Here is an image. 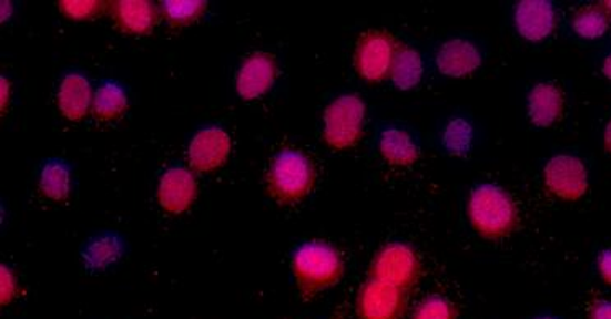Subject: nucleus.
<instances>
[{
  "mask_svg": "<svg viewBox=\"0 0 611 319\" xmlns=\"http://www.w3.org/2000/svg\"><path fill=\"white\" fill-rule=\"evenodd\" d=\"M469 220L485 240H501L517 230L518 209L507 189L495 183H480L470 193Z\"/></svg>",
  "mask_w": 611,
  "mask_h": 319,
  "instance_id": "1",
  "label": "nucleus"
},
{
  "mask_svg": "<svg viewBox=\"0 0 611 319\" xmlns=\"http://www.w3.org/2000/svg\"><path fill=\"white\" fill-rule=\"evenodd\" d=\"M293 275L303 297L310 298L339 284L344 263L339 250L326 240H306L292 257Z\"/></svg>",
  "mask_w": 611,
  "mask_h": 319,
  "instance_id": "2",
  "label": "nucleus"
},
{
  "mask_svg": "<svg viewBox=\"0 0 611 319\" xmlns=\"http://www.w3.org/2000/svg\"><path fill=\"white\" fill-rule=\"evenodd\" d=\"M316 185V168L305 152L295 147L282 148L272 158L266 172L269 195L279 205L303 202Z\"/></svg>",
  "mask_w": 611,
  "mask_h": 319,
  "instance_id": "3",
  "label": "nucleus"
},
{
  "mask_svg": "<svg viewBox=\"0 0 611 319\" xmlns=\"http://www.w3.org/2000/svg\"><path fill=\"white\" fill-rule=\"evenodd\" d=\"M365 106L357 94H344L334 100L324 111V142L333 151H349L364 135Z\"/></svg>",
  "mask_w": 611,
  "mask_h": 319,
  "instance_id": "4",
  "label": "nucleus"
},
{
  "mask_svg": "<svg viewBox=\"0 0 611 319\" xmlns=\"http://www.w3.org/2000/svg\"><path fill=\"white\" fill-rule=\"evenodd\" d=\"M421 260L409 244L388 243L374 257L368 278L409 291L419 281Z\"/></svg>",
  "mask_w": 611,
  "mask_h": 319,
  "instance_id": "5",
  "label": "nucleus"
},
{
  "mask_svg": "<svg viewBox=\"0 0 611 319\" xmlns=\"http://www.w3.org/2000/svg\"><path fill=\"white\" fill-rule=\"evenodd\" d=\"M399 43L385 30H368L358 39L354 52V66L358 76L368 83L390 80L391 66Z\"/></svg>",
  "mask_w": 611,
  "mask_h": 319,
  "instance_id": "6",
  "label": "nucleus"
},
{
  "mask_svg": "<svg viewBox=\"0 0 611 319\" xmlns=\"http://www.w3.org/2000/svg\"><path fill=\"white\" fill-rule=\"evenodd\" d=\"M544 185L562 202H579L589 189V172L576 155H556L546 163Z\"/></svg>",
  "mask_w": 611,
  "mask_h": 319,
  "instance_id": "7",
  "label": "nucleus"
},
{
  "mask_svg": "<svg viewBox=\"0 0 611 319\" xmlns=\"http://www.w3.org/2000/svg\"><path fill=\"white\" fill-rule=\"evenodd\" d=\"M406 308L405 290L374 278L361 285L355 303L358 319H403Z\"/></svg>",
  "mask_w": 611,
  "mask_h": 319,
  "instance_id": "8",
  "label": "nucleus"
},
{
  "mask_svg": "<svg viewBox=\"0 0 611 319\" xmlns=\"http://www.w3.org/2000/svg\"><path fill=\"white\" fill-rule=\"evenodd\" d=\"M231 151V137L224 128L206 127L197 132L191 141L187 160L191 168L200 173H210L225 165Z\"/></svg>",
  "mask_w": 611,
  "mask_h": 319,
  "instance_id": "9",
  "label": "nucleus"
},
{
  "mask_svg": "<svg viewBox=\"0 0 611 319\" xmlns=\"http://www.w3.org/2000/svg\"><path fill=\"white\" fill-rule=\"evenodd\" d=\"M515 29L526 42L541 43L554 33L558 13L552 2L525 0L515 7Z\"/></svg>",
  "mask_w": 611,
  "mask_h": 319,
  "instance_id": "10",
  "label": "nucleus"
},
{
  "mask_svg": "<svg viewBox=\"0 0 611 319\" xmlns=\"http://www.w3.org/2000/svg\"><path fill=\"white\" fill-rule=\"evenodd\" d=\"M276 74H278V66L273 54L262 52L251 54L238 68L237 80H235L238 96L244 101L265 96L275 84Z\"/></svg>",
  "mask_w": 611,
  "mask_h": 319,
  "instance_id": "11",
  "label": "nucleus"
},
{
  "mask_svg": "<svg viewBox=\"0 0 611 319\" xmlns=\"http://www.w3.org/2000/svg\"><path fill=\"white\" fill-rule=\"evenodd\" d=\"M197 183L193 173L184 166H172L163 173L159 185V203L163 212L180 216L194 205Z\"/></svg>",
  "mask_w": 611,
  "mask_h": 319,
  "instance_id": "12",
  "label": "nucleus"
},
{
  "mask_svg": "<svg viewBox=\"0 0 611 319\" xmlns=\"http://www.w3.org/2000/svg\"><path fill=\"white\" fill-rule=\"evenodd\" d=\"M483 54L479 47L467 39L447 40L436 54V66L440 74L454 80L472 76L480 70Z\"/></svg>",
  "mask_w": 611,
  "mask_h": 319,
  "instance_id": "13",
  "label": "nucleus"
},
{
  "mask_svg": "<svg viewBox=\"0 0 611 319\" xmlns=\"http://www.w3.org/2000/svg\"><path fill=\"white\" fill-rule=\"evenodd\" d=\"M566 96L554 81L536 84L528 94V117L539 128L554 127L564 115Z\"/></svg>",
  "mask_w": 611,
  "mask_h": 319,
  "instance_id": "14",
  "label": "nucleus"
},
{
  "mask_svg": "<svg viewBox=\"0 0 611 319\" xmlns=\"http://www.w3.org/2000/svg\"><path fill=\"white\" fill-rule=\"evenodd\" d=\"M109 13L115 25L129 35H146L159 22V9L145 0H119L108 3Z\"/></svg>",
  "mask_w": 611,
  "mask_h": 319,
  "instance_id": "15",
  "label": "nucleus"
},
{
  "mask_svg": "<svg viewBox=\"0 0 611 319\" xmlns=\"http://www.w3.org/2000/svg\"><path fill=\"white\" fill-rule=\"evenodd\" d=\"M91 83L80 71H70L64 74L58 90V107L61 114L71 122L81 121L86 117L88 112L92 109Z\"/></svg>",
  "mask_w": 611,
  "mask_h": 319,
  "instance_id": "16",
  "label": "nucleus"
},
{
  "mask_svg": "<svg viewBox=\"0 0 611 319\" xmlns=\"http://www.w3.org/2000/svg\"><path fill=\"white\" fill-rule=\"evenodd\" d=\"M378 151L381 158L391 166H411L421 157L418 142L405 128L385 127L378 137Z\"/></svg>",
  "mask_w": 611,
  "mask_h": 319,
  "instance_id": "17",
  "label": "nucleus"
},
{
  "mask_svg": "<svg viewBox=\"0 0 611 319\" xmlns=\"http://www.w3.org/2000/svg\"><path fill=\"white\" fill-rule=\"evenodd\" d=\"M125 254V240L118 233H101L98 236L91 237L84 244L83 256L84 266L89 270H105L114 266L118 260L122 259Z\"/></svg>",
  "mask_w": 611,
  "mask_h": 319,
  "instance_id": "18",
  "label": "nucleus"
},
{
  "mask_svg": "<svg viewBox=\"0 0 611 319\" xmlns=\"http://www.w3.org/2000/svg\"><path fill=\"white\" fill-rule=\"evenodd\" d=\"M71 182H73V172L67 160L50 158L40 169V192L51 202H67L71 193Z\"/></svg>",
  "mask_w": 611,
  "mask_h": 319,
  "instance_id": "19",
  "label": "nucleus"
},
{
  "mask_svg": "<svg viewBox=\"0 0 611 319\" xmlns=\"http://www.w3.org/2000/svg\"><path fill=\"white\" fill-rule=\"evenodd\" d=\"M129 107L128 91L118 81H104L94 91L92 114L98 121L114 122L125 114Z\"/></svg>",
  "mask_w": 611,
  "mask_h": 319,
  "instance_id": "20",
  "label": "nucleus"
},
{
  "mask_svg": "<svg viewBox=\"0 0 611 319\" xmlns=\"http://www.w3.org/2000/svg\"><path fill=\"white\" fill-rule=\"evenodd\" d=\"M422 76H425V63L421 54L413 47L399 43L390 73V80L396 90H415L421 83Z\"/></svg>",
  "mask_w": 611,
  "mask_h": 319,
  "instance_id": "21",
  "label": "nucleus"
},
{
  "mask_svg": "<svg viewBox=\"0 0 611 319\" xmlns=\"http://www.w3.org/2000/svg\"><path fill=\"white\" fill-rule=\"evenodd\" d=\"M610 19L611 17L603 6L583 7L573 16L572 29L580 39H602L609 32Z\"/></svg>",
  "mask_w": 611,
  "mask_h": 319,
  "instance_id": "22",
  "label": "nucleus"
},
{
  "mask_svg": "<svg viewBox=\"0 0 611 319\" xmlns=\"http://www.w3.org/2000/svg\"><path fill=\"white\" fill-rule=\"evenodd\" d=\"M444 151L450 157H466L472 151L473 145V127L467 119L454 117L447 122L444 127L442 138Z\"/></svg>",
  "mask_w": 611,
  "mask_h": 319,
  "instance_id": "23",
  "label": "nucleus"
},
{
  "mask_svg": "<svg viewBox=\"0 0 611 319\" xmlns=\"http://www.w3.org/2000/svg\"><path fill=\"white\" fill-rule=\"evenodd\" d=\"M206 2L201 0H193V2H184V0H166L162 3L163 17L166 22L173 27V29H181V27L190 25V23L196 22L204 12H206Z\"/></svg>",
  "mask_w": 611,
  "mask_h": 319,
  "instance_id": "24",
  "label": "nucleus"
},
{
  "mask_svg": "<svg viewBox=\"0 0 611 319\" xmlns=\"http://www.w3.org/2000/svg\"><path fill=\"white\" fill-rule=\"evenodd\" d=\"M411 319H459V308L444 295H428L416 308Z\"/></svg>",
  "mask_w": 611,
  "mask_h": 319,
  "instance_id": "25",
  "label": "nucleus"
},
{
  "mask_svg": "<svg viewBox=\"0 0 611 319\" xmlns=\"http://www.w3.org/2000/svg\"><path fill=\"white\" fill-rule=\"evenodd\" d=\"M108 3L94 2V0H88V2H78V0H61L58 2V9L64 17L71 20H91L101 16L104 12Z\"/></svg>",
  "mask_w": 611,
  "mask_h": 319,
  "instance_id": "26",
  "label": "nucleus"
},
{
  "mask_svg": "<svg viewBox=\"0 0 611 319\" xmlns=\"http://www.w3.org/2000/svg\"><path fill=\"white\" fill-rule=\"evenodd\" d=\"M17 295V278L9 267H0V303L2 307L12 303Z\"/></svg>",
  "mask_w": 611,
  "mask_h": 319,
  "instance_id": "27",
  "label": "nucleus"
},
{
  "mask_svg": "<svg viewBox=\"0 0 611 319\" xmlns=\"http://www.w3.org/2000/svg\"><path fill=\"white\" fill-rule=\"evenodd\" d=\"M597 266H599V274L602 277V280L605 284L611 285V247L609 249H603L600 253L599 260H597Z\"/></svg>",
  "mask_w": 611,
  "mask_h": 319,
  "instance_id": "28",
  "label": "nucleus"
},
{
  "mask_svg": "<svg viewBox=\"0 0 611 319\" xmlns=\"http://www.w3.org/2000/svg\"><path fill=\"white\" fill-rule=\"evenodd\" d=\"M589 319H611V301H595V303L590 307Z\"/></svg>",
  "mask_w": 611,
  "mask_h": 319,
  "instance_id": "29",
  "label": "nucleus"
},
{
  "mask_svg": "<svg viewBox=\"0 0 611 319\" xmlns=\"http://www.w3.org/2000/svg\"><path fill=\"white\" fill-rule=\"evenodd\" d=\"M0 106H2V112L7 111L10 103V83L9 80H6V76L0 78Z\"/></svg>",
  "mask_w": 611,
  "mask_h": 319,
  "instance_id": "30",
  "label": "nucleus"
},
{
  "mask_svg": "<svg viewBox=\"0 0 611 319\" xmlns=\"http://www.w3.org/2000/svg\"><path fill=\"white\" fill-rule=\"evenodd\" d=\"M602 73L603 76L607 78V80L611 81V52L607 54L605 60H603Z\"/></svg>",
  "mask_w": 611,
  "mask_h": 319,
  "instance_id": "31",
  "label": "nucleus"
},
{
  "mask_svg": "<svg viewBox=\"0 0 611 319\" xmlns=\"http://www.w3.org/2000/svg\"><path fill=\"white\" fill-rule=\"evenodd\" d=\"M603 142H605V148L611 154V119L605 127V134H603Z\"/></svg>",
  "mask_w": 611,
  "mask_h": 319,
  "instance_id": "32",
  "label": "nucleus"
},
{
  "mask_svg": "<svg viewBox=\"0 0 611 319\" xmlns=\"http://www.w3.org/2000/svg\"><path fill=\"white\" fill-rule=\"evenodd\" d=\"M603 9L609 12V16L611 17V2H603Z\"/></svg>",
  "mask_w": 611,
  "mask_h": 319,
  "instance_id": "33",
  "label": "nucleus"
},
{
  "mask_svg": "<svg viewBox=\"0 0 611 319\" xmlns=\"http://www.w3.org/2000/svg\"><path fill=\"white\" fill-rule=\"evenodd\" d=\"M538 319H558V318H552V317H541V318H538Z\"/></svg>",
  "mask_w": 611,
  "mask_h": 319,
  "instance_id": "34",
  "label": "nucleus"
}]
</instances>
